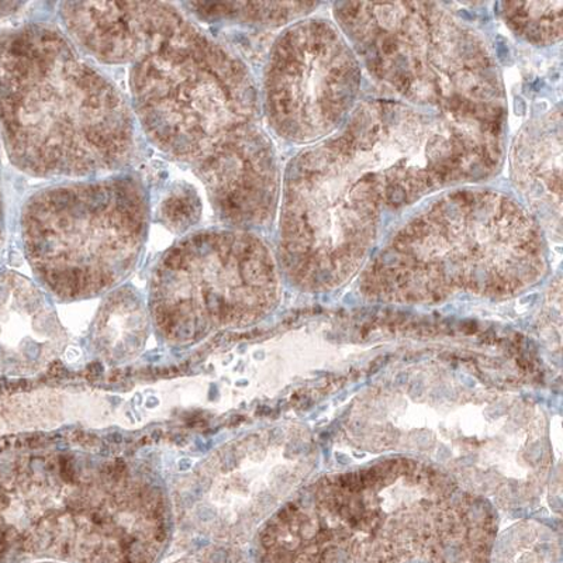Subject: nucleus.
I'll return each mask as SVG.
<instances>
[{
  "mask_svg": "<svg viewBox=\"0 0 563 563\" xmlns=\"http://www.w3.org/2000/svg\"><path fill=\"white\" fill-rule=\"evenodd\" d=\"M80 45L106 65H132V108L155 148L198 176L230 229L273 220L278 168L250 70L168 3H95Z\"/></svg>",
  "mask_w": 563,
  "mask_h": 563,
  "instance_id": "obj_1",
  "label": "nucleus"
},
{
  "mask_svg": "<svg viewBox=\"0 0 563 563\" xmlns=\"http://www.w3.org/2000/svg\"><path fill=\"white\" fill-rule=\"evenodd\" d=\"M0 122L12 158L38 178H103L139 155L132 103L49 24L0 42Z\"/></svg>",
  "mask_w": 563,
  "mask_h": 563,
  "instance_id": "obj_2",
  "label": "nucleus"
},
{
  "mask_svg": "<svg viewBox=\"0 0 563 563\" xmlns=\"http://www.w3.org/2000/svg\"><path fill=\"white\" fill-rule=\"evenodd\" d=\"M148 224V192L139 176L67 180L29 199L24 246L34 273L55 295L82 298L132 273Z\"/></svg>",
  "mask_w": 563,
  "mask_h": 563,
  "instance_id": "obj_3",
  "label": "nucleus"
},
{
  "mask_svg": "<svg viewBox=\"0 0 563 563\" xmlns=\"http://www.w3.org/2000/svg\"><path fill=\"white\" fill-rule=\"evenodd\" d=\"M154 309L167 327L250 317L276 295V264L263 240L238 229L195 231L158 261Z\"/></svg>",
  "mask_w": 563,
  "mask_h": 563,
  "instance_id": "obj_4",
  "label": "nucleus"
},
{
  "mask_svg": "<svg viewBox=\"0 0 563 563\" xmlns=\"http://www.w3.org/2000/svg\"><path fill=\"white\" fill-rule=\"evenodd\" d=\"M354 55L330 27L323 47L311 45V22L286 30L275 43L265 74V113L280 137H323L350 108L358 90Z\"/></svg>",
  "mask_w": 563,
  "mask_h": 563,
  "instance_id": "obj_5",
  "label": "nucleus"
},
{
  "mask_svg": "<svg viewBox=\"0 0 563 563\" xmlns=\"http://www.w3.org/2000/svg\"><path fill=\"white\" fill-rule=\"evenodd\" d=\"M198 18L206 20H233V22L276 23L290 19L298 4L196 2L186 4Z\"/></svg>",
  "mask_w": 563,
  "mask_h": 563,
  "instance_id": "obj_6",
  "label": "nucleus"
},
{
  "mask_svg": "<svg viewBox=\"0 0 563 563\" xmlns=\"http://www.w3.org/2000/svg\"><path fill=\"white\" fill-rule=\"evenodd\" d=\"M509 18L528 40L554 43L561 38L562 3L506 4Z\"/></svg>",
  "mask_w": 563,
  "mask_h": 563,
  "instance_id": "obj_7",
  "label": "nucleus"
},
{
  "mask_svg": "<svg viewBox=\"0 0 563 563\" xmlns=\"http://www.w3.org/2000/svg\"><path fill=\"white\" fill-rule=\"evenodd\" d=\"M202 202L192 186L176 184L164 196L157 209V220L174 234L188 233L199 223Z\"/></svg>",
  "mask_w": 563,
  "mask_h": 563,
  "instance_id": "obj_8",
  "label": "nucleus"
}]
</instances>
